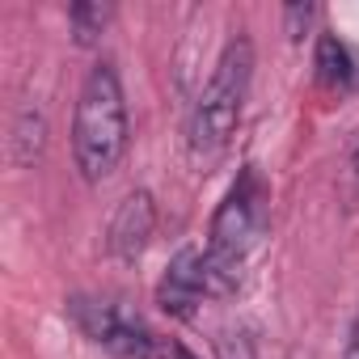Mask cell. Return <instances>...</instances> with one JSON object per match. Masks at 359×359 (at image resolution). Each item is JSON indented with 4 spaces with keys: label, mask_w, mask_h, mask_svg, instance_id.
<instances>
[{
    "label": "cell",
    "mask_w": 359,
    "mask_h": 359,
    "mask_svg": "<svg viewBox=\"0 0 359 359\" xmlns=\"http://www.w3.org/2000/svg\"><path fill=\"white\" fill-rule=\"evenodd\" d=\"M131 144V114H127V93L123 76L110 60H97L76 93L72 110V165L81 182L97 187L118 169Z\"/></svg>",
    "instance_id": "obj_1"
},
{
    "label": "cell",
    "mask_w": 359,
    "mask_h": 359,
    "mask_svg": "<svg viewBox=\"0 0 359 359\" xmlns=\"http://www.w3.org/2000/svg\"><path fill=\"white\" fill-rule=\"evenodd\" d=\"M271 229V182L258 165H241L233 187L224 191L220 208L212 212L203 262H208V283L212 296H229L241 283V266L254 254V245Z\"/></svg>",
    "instance_id": "obj_2"
},
{
    "label": "cell",
    "mask_w": 359,
    "mask_h": 359,
    "mask_svg": "<svg viewBox=\"0 0 359 359\" xmlns=\"http://www.w3.org/2000/svg\"><path fill=\"white\" fill-rule=\"evenodd\" d=\"M250 85H254V39H250L245 30H237V34L224 43V51H220V60H216L208 85L199 89V97H195V106H191V118H187V148H191L195 156L212 161V156H220V152L229 148V140H233V131H237V123H241Z\"/></svg>",
    "instance_id": "obj_3"
},
{
    "label": "cell",
    "mask_w": 359,
    "mask_h": 359,
    "mask_svg": "<svg viewBox=\"0 0 359 359\" xmlns=\"http://www.w3.org/2000/svg\"><path fill=\"white\" fill-rule=\"evenodd\" d=\"M64 313L76 321V330H81L89 342H97L102 351H110V355H118V359H135L140 346H144V338H148V330H152L144 317L127 313L123 304L93 300V296H72V300L64 304Z\"/></svg>",
    "instance_id": "obj_4"
},
{
    "label": "cell",
    "mask_w": 359,
    "mask_h": 359,
    "mask_svg": "<svg viewBox=\"0 0 359 359\" xmlns=\"http://www.w3.org/2000/svg\"><path fill=\"white\" fill-rule=\"evenodd\" d=\"M203 300H212L203 250L199 245H182L173 254V262L165 266L161 283H156V304H161V313H169L177 321H191Z\"/></svg>",
    "instance_id": "obj_5"
},
{
    "label": "cell",
    "mask_w": 359,
    "mask_h": 359,
    "mask_svg": "<svg viewBox=\"0 0 359 359\" xmlns=\"http://www.w3.org/2000/svg\"><path fill=\"white\" fill-rule=\"evenodd\" d=\"M152 233H156V199H152L148 191H131V195L114 208V216H110L106 245H110V254H114L118 262H135V258L148 250Z\"/></svg>",
    "instance_id": "obj_6"
},
{
    "label": "cell",
    "mask_w": 359,
    "mask_h": 359,
    "mask_svg": "<svg viewBox=\"0 0 359 359\" xmlns=\"http://www.w3.org/2000/svg\"><path fill=\"white\" fill-rule=\"evenodd\" d=\"M313 68H317V81H321L330 93H338V97H346V93L359 89V51H355L346 39H338L334 30H321V34H317Z\"/></svg>",
    "instance_id": "obj_7"
},
{
    "label": "cell",
    "mask_w": 359,
    "mask_h": 359,
    "mask_svg": "<svg viewBox=\"0 0 359 359\" xmlns=\"http://www.w3.org/2000/svg\"><path fill=\"white\" fill-rule=\"evenodd\" d=\"M114 22V5H93V0H81V5L68 9V26H72V39L81 47H93L102 43V34L110 30Z\"/></svg>",
    "instance_id": "obj_8"
},
{
    "label": "cell",
    "mask_w": 359,
    "mask_h": 359,
    "mask_svg": "<svg viewBox=\"0 0 359 359\" xmlns=\"http://www.w3.org/2000/svg\"><path fill=\"white\" fill-rule=\"evenodd\" d=\"M47 148V118L39 110H22L13 123V161L18 165H34Z\"/></svg>",
    "instance_id": "obj_9"
},
{
    "label": "cell",
    "mask_w": 359,
    "mask_h": 359,
    "mask_svg": "<svg viewBox=\"0 0 359 359\" xmlns=\"http://www.w3.org/2000/svg\"><path fill=\"white\" fill-rule=\"evenodd\" d=\"M135 359H199V355L182 338H169L161 330H148V338H144V346H140Z\"/></svg>",
    "instance_id": "obj_10"
},
{
    "label": "cell",
    "mask_w": 359,
    "mask_h": 359,
    "mask_svg": "<svg viewBox=\"0 0 359 359\" xmlns=\"http://www.w3.org/2000/svg\"><path fill=\"white\" fill-rule=\"evenodd\" d=\"M258 355V342L250 330H224L216 338V359H254Z\"/></svg>",
    "instance_id": "obj_11"
},
{
    "label": "cell",
    "mask_w": 359,
    "mask_h": 359,
    "mask_svg": "<svg viewBox=\"0 0 359 359\" xmlns=\"http://www.w3.org/2000/svg\"><path fill=\"white\" fill-rule=\"evenodd\" d=\"M313 18H317V9H313V5H287V9H283V22H287L292 43H300V39H304V30L313 26Z\"/></svg>",
    "instance_id": "obj_12"
},
{
    "label": "cell",
    "mask_w": 359,
    "mask_h": 359,
    "mask_svg": "<svg viewBox=\"0 0 359 359\" xmlns=\"http://www.w3.org/2000/svg\"><path fill=\"white\" fill-rule=\"evenodd\" d=\"M346 195H351V203L359 208V144H355L351 156H346Z\"/></svg>",
    "instance_id": "obj_13"
},
{
    "label": "cell",
    "mask_w": 359,
    "mask_h": 359,
    "mask_svg": "<svg viewBox=\"0 0 359 359\" xmlns=\"http://www.w3.org/2000/svg\"><path fill=\"white\" fill-rule=\"evenodd\" d=\"M342 359H359V317L351 321L346 330V346H342Z\"/></svg>",
    "instance_id": "obj_14"
}]
</instances>
